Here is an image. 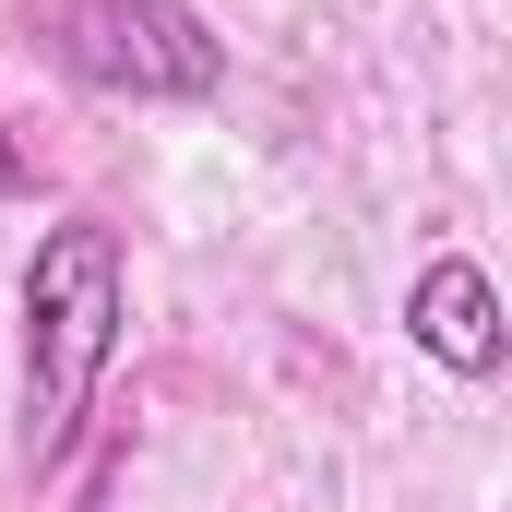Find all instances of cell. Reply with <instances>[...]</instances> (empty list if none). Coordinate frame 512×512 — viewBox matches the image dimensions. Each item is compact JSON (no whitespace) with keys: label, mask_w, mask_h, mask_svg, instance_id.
Wrapping results in <instances>:
<instances>
[{"label":"cell","mask_w":512,"mask_h":512,"mask_svg":"<svg viewBox=\"0 0 512 512\" xmlns=\"http://www.w3.org/2000/svg\"><path fill=\"white\" fill-rule=\"evenodd\" d=\"M120 310H131V262L108 215H60L36 262H24V465H60L84 405L120 358Z\"/></svg>","instance_id":"obj_1"},{"label":"cell","mask_w":512,"mask_h":512,"mask_svg":"<svg viewBox=\"0 0 512 512\" xmlns=\"http://www.w3.org/2000/svg\"><path fill=\"white\" fill-rule=\"evenodd\" d=\"M12 24L36 36L48 72H72L96 96H131V108H191V96L227 84V36L191 0H24Z\"/></svg>","instance_id":"obj_2"},{"label":"cell","mask_w":512,"mask_h":512,"mask_svg":"<svg viewBox=\"0 0 512 512\" xmlns=\"http://www.w3.org/2000/svg\"><path fill=\"white\" fill-rule=\"evenodd\" d=\"M405 334H417V346H429L453 382H489V370H501V346H512V334H501V286H489L465 251H441L429 274H417V298H405Z\"/></svg>","instance_id":"obj_3"},{"label":"cell","mask_w":512,"mask_h":512,"mask_svg":"<svg viewBox=\"0 0 512 512\" xmlns=\"http://www.w3.org/2000/svg\"><path fill=\"white\" fill-rule=\"evenodd\" d=\"M24 179H36V167H24V143H12V131H0V203H12V191H24Z\"/></svg>","instance_id":"obj_4"}]
</instances>
